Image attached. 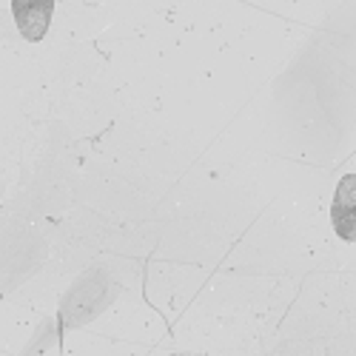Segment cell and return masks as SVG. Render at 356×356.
Listing matches in <instances>:
<instances>
[{
  "label": "cell",
  "mask_w": 356,
  "mask_h": 356,
  "mask_svg": "<svg viewBox=\"0 0 356 356\" xmlns=\"http://www.w3.org/2000/svg\"><path fill=\"white\" fill-rule=\"evenodd\" d=\"M117 293H120V285H117V280L106 268L86 271L63 296L60 322L66 328H80V325L100 316L117 300Z\"/></svg>",
  "instance_id": "6da1fadb"
},
{
  "label": "cell",
  "mask_w": 356,
  "mask_h": 356,
  "mask_svg": "<svg viewBox=\"0 0 356 356\" xmlns=\"http://www.w3.org/2000/svg\"><path fill=\"white\" fill-rule=\"evenodd\" d=\"M12 17L26 40H43L54 17V0H12Z\"/></svg>",
  "instance_id": "7a4b0ae2"
},
{
  "label": "cell",
  "mask_w": 356,
  "mask_h": 356,
  "mask_svg": "<svg viewBox=\"0 0 356 356\" xmlns=\"http://www.w3.org/2000/svg\"><path fill=\"white\" fill-rule=\"evenodd\" d=\"M331 225L339 240L356 243V174H345L337 186L331 202Z\"/></svg>",
  "instance_id": "3957f363"
}]
</instances>
